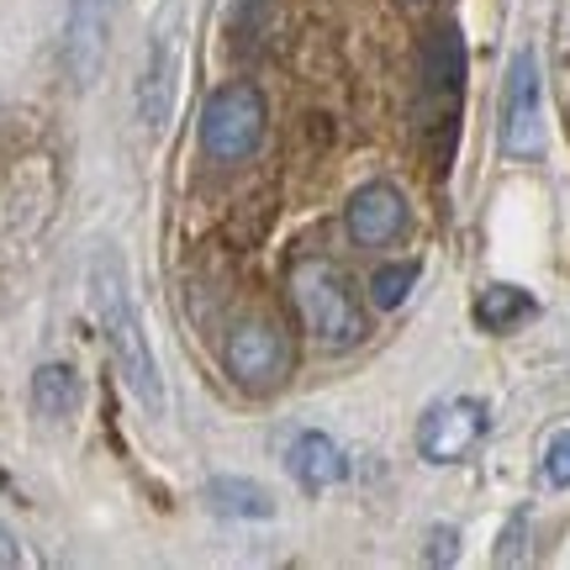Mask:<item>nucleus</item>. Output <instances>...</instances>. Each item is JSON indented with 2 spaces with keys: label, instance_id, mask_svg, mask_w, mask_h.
I'll return each instance as SVG.
<instances>
[{
  "label": "nucleus",
  "instance_id": "f257e3e1",
  "mask_svg": "<svg viewBox=\"0 0 570 570\" xmlns=\"http://www.w3.org/2000/svg\"><path fill=\"white\" fill-rule=\"evenodd\" d=\"M90 312L106 333V348L117 360V375L122 386L138 396L142 412L164 417L169 412V391H164V375H159V360H154V344L142 333V317H138V302H132V285H127V259L117 248H96L90 259Z\"/></svg>",
  "mask_w": 570,
  "mask_h": 570
},
{
  "label": "nucleus",
  "instance_id": "f03ea898",
  "mask_svg": "<svg viewBox=\"0 0 570 570\" xmlns=\"http://www.w3.org/2000/svg\"><path fill=\"white\" fill-rule=\"evenodd\" d=\"M291 302L302 312L306 333L323 348L344 354V348L365 344V333H370L365 302H360L354 281H348L333 259H317V254H312V259H296V265H291Z\"/></svg>",
  "mask_w": 570,
  "mask_h": 570
},
{
  "label": "nucleus",
  "instance_id": "7ed1b4c3",
  "mask_svg": "<svg viewBox=\"0 0 570 570\" xmlns=\"http://www.w3.org/2000/svg\"><path fill=\"white\" fill-rule=\"evenodd\" d=\"M460 90H465V38L454 21H439L423 38V101H428V132L439 127L433 159L449 164V148L460 138Z\"/></svg>",
  "mask_w": 570,
  "mask_h": 570
},
{
  "label": "nucleus",
  "instance_id": "20e7f679",
  "mask_svg": "<svg viewBox=\"0 0 570 570\" xmlns=\"http://www.w3.org/2000/svg\"><path fill=\"white\" fill-rule=\"evenodd\" d=\"M265 96H259V85L248 80H227L223 90H212L202 106V127H196V138H202V154L217 164H238L248 159L259 142H265Z\"/></svg>",
  "mask_w": 570,
  "mask_h": 570
},
{
  "label": "nucleus",
  "instance_id": "39448f33",
  "mask_svg": "<svg viewBox=\"0 0 570 570\" xmlns=\"http://www.w3.org/2000/svg\"><path fill=\"white\" fill-rule=\"evenodd\" d=\"M502 148L512 159H533L544 148V80L533 48H518L502 85Z\"/></svg>",
  "mask_w": 570,
  "mask_h": 570
},
{
  "label": "nucleus",
  "instance_id": "423d86ee",
  "mask_svg": "<svg viewBox=\"0 0 570 570\" xmlns=\"http://www.w3.org/2000/svg\"><path fill=\"white\" fill-rule=\"evenodd\" d=\"M111 27H117V0H69V17H63V63H69V80L90 90L101 80L106 53H111Z\"/></svg>",
  "mask_w": 570,
  "mask_h": 570
},
{
  "label": "nucleus",
  "instance_id": "0eeeda50",
  "mask_svg": "<svg viewBox=\"0 0 570 570\" xmlns=\"http://www.w3.org/2000/svg\"><path fill=\"white\" fill-rule=\"evenodd\" d=\"M223 365L238 386L269 391L275 381H285V370H291V338L269 323H238L223 344Z\"/></svg>",
  "mask_w": 570,
  "mask_h": 570
},
{
  "label": "nucleus",
  "instance_id": "6e6552de",
  "mask_svg": "<svg viewBox=\"0 0 570 570\" xmlns=\"http://www.w3.org/2000/svg\"><path fill=\"white\" fill-rule=\"evenodd\" d=\"M481 433H487V407L475 396H449V402L423 412L417 454L428 465H454V460H465L470 449L481 444Z\"/></svg>",
  "mask_w": 570,
  "mask_h": 570
},
{
  "label": "nucleus",
  "instance_id": "1a4fd4ad",
  "mask_svg": "<svg viewBox=\"0 0 570 570\" xmlns=\"http://www.w3.org/2000/svg\"><path fill=\"white\" fill-rule=\"evenodd\" d=\"M344 227L360 248H386L407 233V196L391 180H370L360 185L344 206Z\"/></svg>",
  "mask_w": 570,
  "mask_h": 570
},
{
  "label": "nucleus",
  "instance_id": "9d476101",
  "mask_svg": "<svg viewBox=\"0 0 570 570\" xmlns=\"http://www.w3.org/2000/svg\"><path fill=\"white\" fill-rule=\"evenodd\" d=\"M175 75H180V17H169L164 27H154V38H148V59H142V80H138V117H142V127L169 122V106H175Z\"/></svg>",
  "mask_w": 570,
  "mask_h": 570
},
{
  "label": "nucleus",
  "instance_id": "9b49d317",
  "mask_svg": "<svg viewBox=\"0 0 570 570\" xmlns=\"http://www.w3.org/2000/svg\"><path fill=\"white\" fill-rule=\"evenodd\" d=\"M285 465H291V475H296L306 491H327V487H338V481L348 475L344 449L333 444L327 433H317V428H306V433H296V439H291Z\"/></svg>",
  "mask_w": 570,
  "mask_h": 570
},
{
  "label": "nucleus",
  "instance_id": "f8f14e48",
  "mask_svg": "<svg viewBox=\"0 0 570 570\" xmlns=\"http://www.w3.org/2000/svg\"><path fill=\"white\" fill-rule=\"evenodd\" d=\"M539 302H533L523 285H487L481 296H475V323L487 327V333H512L518 323H529Z\"/></svg>",
  "mask_w": 570,
  "mask_h": 570
},
{
  "label": "nucleus",
  "instance_id": "ddd939ff",
  "mask_svg": "<svg viewBox=\"0 0 570 570\" xmlns=\"http://www.w3.org/2000/svg\"><path fill=\"white\" fill-rule=\"evenodd\" d=\"M80 407V381L69 365H42L32 375V412L42 423H63L69 412Z\"/></svg>",
  "mask_w": 570,
  "mask_h": 570
},
{
  "label": "nucleus",
  "instance_id": "4468645a",
  "mask_svg": "<svg viewBox=\"0 0 570 570\" xmlns=\"http://www.w3.org/2000/svg\"><path fill=\"white\" fill-rule=\"evenodd\" d=\"M206 502L212 512H223V518H275V502H269V491L259 481H238V475H217L212 487H206Z\"/></svg>",
  "mask_w": 570,
  "mask_h": 570
},
{
  "label": "nucleus",
  "instance_id": "2eb2a0df",
  "mask_svg": "<svg viewBox=\"0 0 570 570\" xmlns=\"http://www.w3.org/2000/svg\"><path fill=\"white\" fill-rule=\"evenodd\" d=\"M412 285H417V265H381L370 275V302L381 312H396L412 296Z\"/></svg>",
  "mask_w": 570,
  "mask_h": 570
},
{
  "label": "nucleus",
  "instance_id": "dca6fc26",
  "mask_svg": "<svg viewBox=\"0 0 570 570\" xmlns=\"http://www.w3.org/2000/svg\"><path fill=\"white\" fill-rule=\"evenodd\" d=\"M544 487H554V491H566L570 487V428H560L550 444H544Z\"/></svg>",
  "mask_w": 570,
  "mask_h": 570
},
{
  "label": "nucleus",
  "instance_id": "f3484780",
  "mask_svg": "<svg viewBox=\"0 0 570 570\" xmlns=\"http://www.w3.org/2000/svg\"><path fill=\"white\" fill-rule=\"evenodd\" d=\"M428 544H433V550H428V560H433V566H449V560H460V533L444 529V523L428 533Z\"/></svg>",
  "mask_w": 570,
  "mask_h": 570
}]
</instances>
